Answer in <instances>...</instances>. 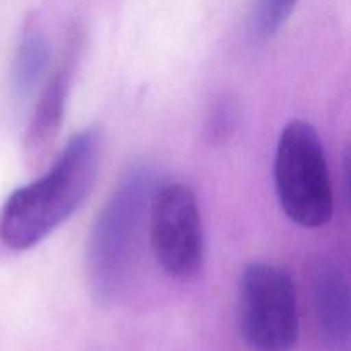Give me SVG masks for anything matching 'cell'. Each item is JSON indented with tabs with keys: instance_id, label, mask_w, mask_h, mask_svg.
Wrapping results in <instances>:
<instances>
[{
	"instance_id": "1",
	"label": "cell",
	"mask_w": 351,
	"mask_h": 351,
	"mask_svg": "<svg viewBox=\"0 0 351 351\" xmlns=\"http://www.w3.org/2000/svg\"><path fill=\"white\" fill-rule=\"evenodd\" d=\"M101 158V132L79 130L50 170L7 197L0 211V242L12 250L33 249L67 221L91 194Z\"/></svg>"
},
{
	"instance_id": "2",
	"label": "cell",
	"mask_w": 351,
	"mask_h": 351,
	"mask_svg": "<svg viewBox=\"0 0 351 351\" xmlns=\"http://www.w3.org/2000/svg\"><path fill=\"white\" fill-rule=\"evenodd\" d=\"M153 189L151 168H130L93 223L86 247V276L99 304H112L125 287Z\"/></svg>"
},
{
	"instance_id": "3",
	"label": "cell",
	"mask_w": 351,
	"mask_h": 351,
	"mask_svg": "<svg viewBox=\"0 0 351 351\" xmlns=\"http://www.w3.org/2000/svg\"><path fill=\"white\" fill-rule=\"evenodd\" d=\"M274 187L285 215L298 226L321 228L335 213L331 175L319 132L307 120L281 130L274 156Z\"/></svg>"
},
{
	"instance_id": "4",
	"label": "cell",
	"mask_w": 351,
	"mask_h": 351,
	"mask_svg": "<svg viewBox=\"0 0 351 351\" xmlns=\"http://www.w3.org/2000/svg\"><path fill=\"white\" fill-rule=\"evenodd\" d=\"M240 336L250 351H293L300 336V312L293 278L266 261L240 273L237 295Z\"/></svg>"
},
{
	"instance_id": "5",
	"label": "cell",
	"mask_w": 351,
	"mask_h": 351,
	"mask_svg": "<svg viewBox=\"0 0 351 351\" xmlns=\"http://www.w3.org/2000/svg\"><path fill=\"white\" fill-rule=\"evenodd\" d=\"M149 240L165 274L191 283L204 266V228L192 189L182 182L154 187L149 204Z\"/></svg>"
},
{
	"instance_id": "6",
	"label": "cell",
	"mask_w": 351,
	"mask_h": 351,
	"mask_svg": "<svg viewBox=\"0 0 351 351\" xmlns=\"http://www.w3.org/2000/svg\"><path fill=\"white\" fill-rule=\"evenodd\" d=\"M79 51H81V36L74 33L69 40L65 53L62 55L53 72L48 75L38 96L24 139L26 156L31 163L40 161L57 141L64 122L65 105L74 77V69L77 65Z\"/></svg>"
},
{
	"instance_id": "7",
	"label": "cell",
	"mask_w": 351,
	"mask_h": 351,
	"mask_svg": "<svg viewBox=\"0 0 351 351\" xmlns=\"http://www.w3.org/2000/svg\"><path fill=\"white\" fill-rule=\"evenodd\" d=\"M312 295L322 341L332 351L350 348V285L335 261H321L312 276Z\"/></svg>"
},
{
	"instance_id": "8",
	"label": "cell",
	"mask_w": 351,
	"mask_h": 351,
	"mask_svg": "<svg viewBox=\"0 0 351 351\" xmlns=\"http://www.w3.org/2000/svg\"><path fill=\"white\" fill-rule=\"evenodd\" d=\"M50 47L43 31L36 26H26L23 31L12 62V89L19 99L33 95L48 71Z\"/></svg>"
},
{
	"instance_id": "9",
	"label": "cell",
	"mask_w": 351,
	"mask_h": 351,
	"mask_svg": "<svg viewBox=\"0 0 351 351\" xmlns=\"http://www.w3.org/2000/svg\"><path fill=\"white\" fill-rule=\"evenodd\" d=\"M298 0H256L250 19V29L257 40H269L280 33Z\"/></svg>"
}]
</instances>
